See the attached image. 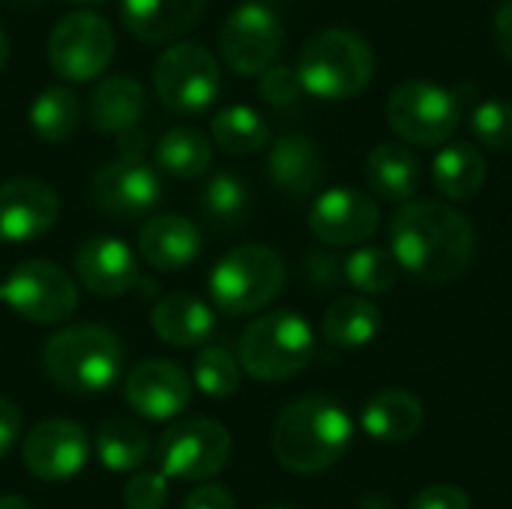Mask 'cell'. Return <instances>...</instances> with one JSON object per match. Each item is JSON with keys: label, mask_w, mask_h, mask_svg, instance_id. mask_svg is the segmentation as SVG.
<instances>
[{"label": "cell", "mask_w": 512, "mask_h": 509, "mask_svg": "<svg viewBox=\"0 0 512 509\" xmlns=\"http://www.w3.org/2000/svg\"><path fill=\"white\" fill-rule=\"evenodd\" d=\"M30 129L39 141L60 144L75 135L81 123V102L69 87H48L30 105Z\"/></svg>", "instance_id": "4dcf8cb0"}, {"label": "cell", "mask_w": 512, "mask_h": 509, "mask_svg": "<svg viewBox=\"0 0 512 509\" xmlns=\"http://www.w3.org/2000/svg\"><path fill=\"white\" fill-rule=\"evenodd\" d=\"M183 509H237V501H234V495L225 486L201 483L198 489H192L186 495Z\"/></svg>", "instance_id": "ab89813d"}, {"label": "cell", "mask_w": 512, "mask_h": 509, "mask_svg": "<svg viewBox=\"0 0 512 509\" xmlns=\"http://www.w3.org/2000/svg\"><path fill=\"white\" fill-rule=\"evenodd\" d=\"M21 432H24L21 408L12 399L0 396V459H6L15 450V444L21 441Z\"/></svg>", "instance_id": "f35d334b"}, {"label": "cell", "mask_w": 512, "mask_h": 509, "mask_svg": "<svg viewBox=\"0 0 512 509\" xmlns=\"http://www.w3.org/2000/svg\"><path fill=\"white\" fill-rule=\"evenodd\" d=\"M363 432L381 444H408L426 423L423 402L408 390H381L363 408Z\"/></svg>", "instance_id": "603a6c76"}, {"label": "cell", "mask_w": 512, "mask_h": 509, "mask_svg": "<svg viewBox=\"0 0 512 509\" xmlns=\"http://www.w3.org/2000/svg\"><path fill=\"white\" fill-rule=\"evenodd\" d=\"M96 456H99V462L108 471H114V474H132L150 456L147 432L138 423L126 420V417H111L96 432Z\"/></svg>", "instance_id": "f1b7e54d"}, {"label": "cell", "mask_w": 512, "mask_h": 509, "mask_svg": "<svg viewBox=\"0 0 512 509\" xmlns=\"http://www.w3.org/2000/svg\"><path fill=\"white\" fill-rule=\"evenodd\" d=\"M486 159L474 144H447L444 150H438L435 162H432V180L435 189L447 198V201H468L474 198L483 183H486Z\"/></svg>", "instance_id": "4316f807"}, {"label": "cell", "mask_w": 512, "mask_h": 509, "mask_svg": "<svg viewBox=\"0 0 512 509\" xmlns=\"http://www.w3.org/2000/svg\"><path fill=\"white\" fill-rule=\"evenodd\" d=\"M72 270L96 297H123L141 282L138 255L117 237H87L72 255Z\"/></svg>", "instance_id": "ac0fdd59"}, {"label": "cell", "mask_w": 512, "mask_h": 509, "mask_svg": "<svg viewBox=\"0 0 512 509\" xmlns=\"http://www.w3.org/2000/svg\"><path fill=\"white\" fill-rule=\"evenodd\" d=\"M258 93L264 102L276 105V108H288L300 99L303 93V84H300V75L297 69L291 66H270L264 75H261V84H258Z\"/></svg>", "instance_id": "8d00e7d4"}, {"label": "cell", "mask_w": 512, "mask_h": 509, "mask_svg": "<svg viewBox=\"0 0 512 509\" xmlns=\"http://www.w3.org/2000/svg\"><path fill=\"white\" fill-rule=\"evenodd\" d=\"M156 165L174 180L204 177L213 165V141L192 126H174L156 144Z\"/></svg>", "instance_id": "83f0119b"}, {"label": "cell", "mask_w": 512, "mask_h": 509, "mask_svg": "<svg viewBox=\"0 0 512 509\" xmlns=\"http://www.w3.org/2000/svg\"><path fill=\"white\" fill-rule=\"evenodd\" d=\"M471 132L483 147L510 150L512 147V102L489 99L471 111Z\"/></svg>", "instance_id": "e575fe53"}, {"label": "cell", "mask_w": 512, "mask_h": 509, "mask_svg": "<svg viewBox=\"0 0 512 509\" xmlns=\"http://www.w3.org/2000/svg\"><path fill=\"white\" fill-rule=\"evenodd\" d=\"M282 51V21L279 15L258 3L246 0L234 6L219 30V54L231 72L246 78H261L270 66H276Z\"/></svg>", "instance_id": "7c38bea8"}, {"label": "cell", "mask_w": 512, "mask_h": 509, "mask_svg": "<svg viewBox=\"0 0 512 509\" xmlns=\"http://www.w3.org/2000/svg\"><path fill=\"white\" fill-rule=\"evenodd\" d=\"M42 369L66 393H105L123 372V345L102 324H69L45 342Z\"/></svg>", "instance_id": "3957f363"}, {"label": "cell", "mask_w": 512, "mask_h": 509, "mask_svg": "<svg viewBox=\"0 0 512 509\" xmlns=\"http://www.w3.org/2000/svg\"><path fill=\"white\" fill-rule=\"evenodd\" d=\"M345 276L357 291L375 297V294H387L396 285L399 264L390 249L357 246V252H351V258L345 261Z\"/></svg>", "instance_id": "d6a6232c"}, {"label": "cell", "mask_w": 512, "mask_h": 509, "mask_svg": "<svg viewBox=\"0 0 512 509\" xmlns=\"http://www.w3.org/2000/svg\"><path fill=\"white\" fill-rule=\"evenodd\" d=\"M0 509H33L24 498H18V495H3L0 498Z\"/></svg>", "instance_id": "b9f144b4"}, {"label": "cell", "mask_w": 512, "mask_h": 509, "mask_svg": "<svg viewBox=\"0 0 512 509\" xmlns=\"http://www.w3.org/2000/svg\"><path fill=\"white\" fill-rule=\"evenodd\" d=\"M6 60H9V39H6V30L0 27V69L6 66Z\"/></svg>", "instance_id": "7bdbcfd3"}, {"label": "cell", "mask_w": 512, "mask_h": 509, "mask_svg": "<svg viewBox=\"0 0 512 509\" xmlns=\"http://www.w3.org/2000/svg\"><path fill=\"white\" fill-rule=\"evenodd\" d=\"M138 255L162 273L186 270L201 255V228L180 213H159L138 231Z\"/></svg>", "instance_id": "d6986e66"}, {"label": "cell", "mask_w": 512, "mask_h": 509, "mask_svg": "<svg viewBox=\"0 0 512 509\" xmlns=\"http://www.w3.org/2000/svg\"><path fill=\"white\" fill-rule=\"evenodd\" d=\"M72 3H84V6H99V3H105V0H72Z\"/></svg>", "instance_id": "ee69618b"}, {"label": "cell", "mask_w": 512, "mask_h": 509, "mask_svg": "<svg viewBox=\"0 0 512 509\" xmlns=\"http://www.w3.org/2000/svg\"><path fill=\"white\" fill-rule=\"evenodd\" d=\"M219 63L198 42L168 45L153 66L159 102L174 114H204L219 99Z\"/></svg>", "instance_id": "ba28073f"}, {"label": "cell", "mask_w": 512, "mask_h": 509, "mask_svg": "<svg viewBox=\"0 0 512 509\" xmlns=\"http://www.w3.org/2000/svg\"><path fill=\"white\" fill-rule=\"evenodd\" d=\"M0 303H3V282H0Z\"/></svg>", "instance_id": "f6af8a7d"}, {"label": "cell", "mask_w": 512, "mask_h": 509, "mask_svg": "<svg viewBox=\"0 0 512 509\" xmlns=\"http://www.w3.org/2000/svg\"><path fill=\"white\" fill-rule=\"evenodd\" d=\"M390 252L420 282H456L471 270L474 228L444 201H408L390 222Z\"/></svg>", "instance_id": "6da1fadb"}, {"label": "cell", "mask_w": 512, "mask_h": 509, "mask_svg": "<svg viewBox=\"0 0 512 509\" xmlns=\"http://www.w3.org/2000/svg\"><path fill=\"white\" fill-rule=\"evenodd\" d=\"M3 303L30 324H63L78 309V285L72 276L45 258L21 261L3 282Z\"/></svg>", "instance_id": "9c48e42d"}, {"label": "cell", "mask_w": 512, "mask_h": 509, "mask_svg": "<svg viewBox=\"0 0 512 509\" xmlns=\"http://www.w3.org/2000/svg\"><path fill=\"white\" fill-rule=\"evenodd\" d=\"M60 198L54 186L36 177H12L0 183V243L18 246L39 240L54 228Z\"/></svg>", "instance_id": "2e32d148"}, {"label": "cell", "mask_w": 512, "mask_h": 509, "mask_svg": "<svg viewBox=\"0 0 512 509\" xmlns=\"http://www.w3.org/2000/svg\"><path fill=\"white\" fill-rule=\"evenodd\" d=\"M411 509H471V498L459 486L435 483L411 501Z\"/></svg>", "instance_id": "74e56055"}, {"label": "cell", "mask_w": 512, "mask_h": 509, "mask_svg": "<svg viewBox=\"0 0 512 509\" xmlns=\"http://www.w3.org/2000/svg\"><path fill=\"white\" fill-rule=\"evenodd\" d=\"M201 210L216 228H237L246 222L252 210V195L243 177L231 171H219L207 180L204 195H201Z\"/></svg>", "instance_id": "1f68e13d"}, {"label": "cell", "mask_w": 512, "mask_h": 509, "mask_svg": "<svg viewBox=\"0 0 512 509\" xmlns=\"http://www.w3.org/2000/svg\"><path fill=\"white\" fill-rule=\"evenodd\" d=\"M381 330V312L369 297L351 294V297H339L321 324V336L327 345L342 348V351H357L366 348Z\"/></svg>", "instance_id": "484cf974"}, {"label": "cell", "mask_w": 512, "mask_h": 509, "mask_svg": "<svg viewBox=\"0 0 512 509\" xmlns=\"http://www.w3.org/2000/svg\"><path fill=\"white\" fill-rule=\"evenodd\" d=\"M93 201L117 219H141L162 201V180L144 159H114L93 177Z\"/></svg>", "instance_id": "e0dca14e"}, {"label": "cell", "mask_w": 512, "mask_h": 509, "mask_svg": "<svg viewBox=\"0 0 512 509\" xmlns=\"http://www.w3.org/2000/svg\"><path fill=\"white\" fill-rule=\"evenodd\" d=\"M495 39L501 54L512 63V0H501L495 12Z\"/></svg>", "instance_id": "60d3db41"}, {"label": "cell", "mask_w": 512, "mask_h": 509, "mask_svg": "<svg viewBox=\"0 0 512 509\" xmlns=\"http://www.w3.org/2000/svg\"><path fill=\"white\" fill-rule=\"evenodd\" d=\"M147 111V93L132 75H111L99 81L87 99V117L102 135H126Z\"/></svg>", "instance_id": "7402d4cb"}, {"label": "cell", "mask_w": 512, "mask_h": 509, "mask_svg": "<svg viewBox=\"0 0 512 509\" xmlns=\"http://www.w3.org/2000/svg\"><path fill=\"white\" fill-rule=\"evenodd\" d=\"M90 459V435L72 420H45L24 435L21 462L42 483H66Z\"/></svg>", "instance_id": "4fadbf2b"}, {"label": "cell", "mask_w": 512, "mask_h": 509, "mask_svg": "<svg viewBox=\"0 0 512 509\" xmlns=\"http://www.w3.org/2000/svg\"><path fill=\"white\" fill-rule=\"evenodd\" d=\"M297 75L303 90L318 99H351L372 84L375 51L360 33L327 27L306 39L297 60Z\"/></svg>", "instance_id": "277c9868"}, {"label": "cell", "mask_w": 512, "mask_h": 509, "mask_svg": "<svg viewBox=\"0 0 512 509\" xmlns=\"http://www.w3.org/2000/svg\"><path fill=\"white\" fill-rule=\"evenodd\" d=\"M171 498L168 477L162 471H138L123 486V504L126 509H162Z\"/></svg>", "instance_id": "d590c367"}, {"label": "cell", "mask_w": 512, "mask_h": 509, "mask_svg": "<svg viewBox=\"0 0 512 509\" xmlns=\"http://www.w3.org/2000/svg\"><path fill=\"white\" fill-rule=\"evenodd\" d=\"M159 471L168 480L204 483L231 459V432L207 417L177 420L156 447Z\"/></svg>", "instance_id": "30bf717a"}, {"label": "cell", "mask_w": 512, "mask_h": 509, "mask_svg": "<svg viewBox=\"0 0 512 509\" xmlns=\"http://www.w3.org/2000/svg\"><path fill=\"white\" fill-rule=\"evenodd\" d=\"M390 129L414 147L447 144L462 123V102L435 81H405L387 99Z\"/></svg>", "instance_id": "52a82bcc"}, {"label": "cell", "mask_w": 512, "mask_h": 509, "mask_svg": "<svg viewBox=\"0 0 512 509\" xmlns=\"http://www.w3.org/2000/svg\"><path fill=\"white\" fill-rule=\"evenodd\" d=\"M267 171H270V180L282 192H288L294 198H306L324 180V156H321L318 144H312L309 138L285 135L270 147Z\"/></svg>", "instance_id": "cb8c5ba5"}, {"label": "cell", "mask_w": 512, "mask_h": 509, "mask_svg": "<svg viewBox=\"0 0 512 509\" xmlns=\"http://www.w3.org/2000/svg\"><path fill=\"white\" fill-rule=\"evenodd\" d=\"M366 180L378 198L408 204L420 189V162L405 144L384 141L366 159Z\"/></svg>", "instance_id": "d4e9b609"}, {"label": "cell", "mask_w": 512, "mask_h": 509, "mask_svg": "<svg viewBox=\"0 0 512 509\" xmlns=\"http://www.w3.org/2000/svg\"><path fill=\"white\" fill-rule=\"evenodd\" d=\"M315 354V333L309 321L291 309L255 318L237 348L240 369L258 381H288L300 375Z\"/></svg>", "instance_id": "8992f818"}, {"label": "cell", "mask_w": 512, "mask_h": 509, "mask_svg": "<svg viewBox=\"0 0 512 509\" xmlns=\"http://www.w3.org/2000/svg\"><path fill=\"white\" fill-rule=\"evenodd\" d=\"M207 0H120L123 27L144 45L180 39L198 24Z\"/></svg>", "instance_id": "ffe728a7"}, {"label": "cell", "mask_w": 512, "mask_h": 509, "mask_svg": "<svg viewBox=\"0 0 512 509\" xmlns=\"http://www.w3.org/2000/svg\"><path fill=\"white\" fill-rule=\"evenodd\" d=\"M378 225H381V207L375 204V198L348 186L321 192L309 210L312 234L333 249L363 246L378 231Z\"/></svg>", "instance_id": "5bb4252c"}, {"label": "cell", "mask_w": 512, "mask_h": 509, "mask_svg": "<svg viewBox=\"0 0 512 509\" xmlns=\"http://www.w3.org/2000/svg\"><path fill=\"white\" fill-rule=\"evenodd\" d=\"M153 333L174 348H201L216 333V312L195 294H165L150 312Z\"/></svg>", "instance_id": "44dd1931"}, {"label": "cell", "mask_w": 512, "mask_h": 509, "mask_svg": "<svg viewBox=\"0 0 512 509\" xmlns=\"http://www.w3.org/2000/svg\"><path fill=\"white\" fill-rule=\"evenodd\" d=\"M114 48H117L114 27L102 15L81 9L63 15L51 27L48 63L63 81L84 84L108 69Z\"/></svg>", "instance_id": "8fae6325"}, {"label": "cell", "mask_w": 512, "mask_h": 509, "mask_svg": "<svg viewBox=\"0 0 512 509\" xmlns=\"http://www.w3.org/2000/svg\"><path fill=\"white\" fill-rule=\"evenodd\" d=\"M192 381L204 396L228 399L240 390V360L222 345H207L195 357Z\"/></svg>", "instance_id": "836d02e7"}, {"label": "cell", "mask_w": 512, "mask_h": 509, "mask_svg": "<svg viewBox=\"0 0 512 509\" xmlns=\"http://www.w3.org/2000/svg\"><path fill=\"white\" fill-rule=\"evenodd\" d=\"M270 509H294V507H270Z\"/></svg>", "instance_id": "bcb514c9"}, {"label": "cell", "mask_w": 512, "mask_h": 509, "mask_svg": "<svg viewBox=\"0 0 512 509\" xmlns=\"http://www.w3.org/2000/svg\"><path fill=\"white\" fill-rule=\"evenodd\" d=\"M354 438L348 411L321 393L300 396L273 423V456L291 474H324L342 462Z\"/></svg>", "instance_id": "7a4b0ae2"}, {"label": "cell", "mask_w": 512, "mask_h": 509, "mask_svg": "<svg viewBox=\"0 0 512 509\" xmlns=\"http://www.w3.org/2000/svg\"><path fill=\"white\" fill-rule=\"evenodd\" d=\"M210 138L219 150L231 156H249L270 144V126L255 108L228 105L210 120Z\"/></svg>", "instance_id": "f546056e"}, {"label": "cell", "mask_w": 512, "mask_h": 509, "mask_svg": "<svg viewBox=\"0 0 512 509\" xmlns=\"http://www.w3.org/2000/svg\"><path fill=\"white\" fill-rule=\"evenodd\" d=\"M123 396L135 414L153 423L177 420L192 402V378L171 360H141L123 381Z\"/></svg>", "instance_id": "9a60e30c"}, {"label": "cell", "mask_w": 512, "mask_h": 509, "mask_svg": "<svg viewBox=\"0 0 512 509\" xmlns=\"http://www.w3.org/2000/svg\"><path fill=\"white\" fill-rule=\"evenodd\" d=\"M288 279V267L282 255L261 243H246L231 252H225L216 267L210 270L207 288L213 297V306L228 315H255L264 306H270Z\"/></svg>", "instance_id": "5b68a950"}]
</instances>
